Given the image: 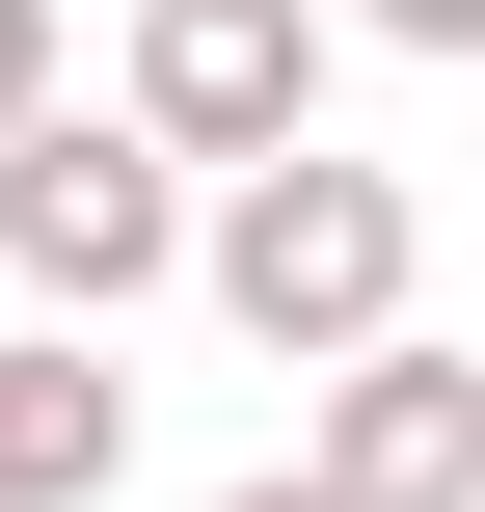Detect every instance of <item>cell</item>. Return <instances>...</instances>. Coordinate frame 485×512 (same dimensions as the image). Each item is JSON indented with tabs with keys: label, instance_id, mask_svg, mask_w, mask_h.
<instances>
[{
	"label": "cell",
	"instance_id": "cell-1",
	"mask_svg": "<svg viewBox=\"0 0 485 512\" xmlns=\"http://www.w3.org/2000/svg\"><path fill=\"white\" fill-rule=\"evenodd\" d=\"M405 270H432L405 162H351V135H324V162L216 189V270H189V297H216V324H243L270 378H378V351H405Z\"/></svg>",
	"mask_w": 485,
	"mask_h": 512
},
{
	"label": "cell",
	"instance_id": "cell-6",
	"mask_svg": "<svg viewBox=\"0 0 485 512\" xmlns=\"http://www.w3.org/2000/svg\"><path fill=\"white\" fill-rule=\"evenodd\" d=\"M54 135V0H0V162Z\"/></svg>",
	"mask_w": 485,
	"mask_h": 512
},
{
	"label": "cell",
	"instance_id": "cell-3",
	"mask_svg": "<svg viewBox=\"0 0 485 512\" xmlns=\"http://www.w3.org/2000/svg\"><path fill=\"white\" fill-rule=\"evenodd\" d=\"M135 135L216 189L324 162V0H135Z\"/></svg>",
	"mask_w": 485,
	"mask_h": 512
},
{
	"label": "cell",
	"instance_id": "cell-7",
	"mask_svg": "<svg viewBox=\"0 0 485 512\" xmlns=\"http://www.w3.org/2000/svg\"><path fill=\"white\" fill-rule=\"evenodd\" d=\"M351 27H405V54H485V0H351Z\"/></svg>",
	"mask_w": 485,
	"mask_h": 512
},
{
	"label": "cell",
	"instance_id": "cell-5",
	"mask_svg": "<svg viewBox=\"0 0 485 512\" xmlns=\"http://www.w3.org/2000/svg\"><path fill=\"white\" fill-rule=\"evenodd\" d=\"M108 459H135V378L0 324V512H108Z\"/></svg>",
	"mask_w": 485,
	"mask_h": 512
},
{
	"label": "cell",
	"instance_id": "cell-4",
	"mask_svg": "<svg viewBox=\"0 0 485 512\" xmlns=\"http://www.w3.org/2000/svg\"><path fill=\"white\" fill-rule=\"evenodd\" d=\"M297 486L324 512H485V351H378L297 405Z\"/></svg>",
	"mask_w": 485,
	"mask_h": 512
},
{
	"label": "cell",
	"instance_id": "cell-8",
	"mask_svg": "<svg viewBox=\"0 0 485 512\" xmlns=\"http://www.w3.org/2000/svg\"><path fill=\"white\" fill-rule=\"evenodd\" d=\"M216 512H324V486H297V459H270V486H216Z\"/></svg>",
	"mask_w": 485,
	"mask_h": 512
},
{
	"label": "cell",
	"instance_id": "cell-2",
	"mask_svg": "<svg viewBox=\"0 0 485 512\" xmlns=\"http://www.w3.org/2000/svg\"><path fill=\"white\" fill-rule=\"evenodd\" d=\"M0 270H27L54 324H135L162 270H216V216H189V162H162L135 108H54V135L0 162Z\"/></svg>",
	"mask_w": 485,
	"mask_h": 512
}]
</instances>
